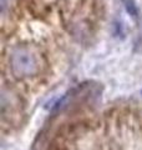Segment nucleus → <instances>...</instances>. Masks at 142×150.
<instances>
[{
  "mask_svg": "<svg viewBox=\"0 0 142 150\" xmlns=\"http://www.w3.org/2000/svg\"><path fill=\"white\" fill-rule=\"evenodd\" d=\"M49 150H67L63 144H60V143H53L49 146Z\"/></svg>",
  "mask_w": 142,
  "mask_h": 150,
  "instance_id": "nucleus-1",
  "label": "nucleus"
}]
</instances>
